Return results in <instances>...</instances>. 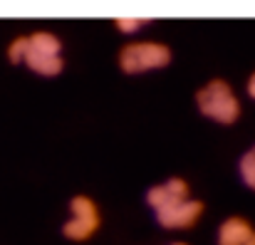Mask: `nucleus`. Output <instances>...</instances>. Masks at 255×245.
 <instances>
[{
    "instance_id": "obj_1",
    "label": "nucleus",
    "mask_w": 255,
    "mask_h": 245,
    "mask_svg": "<svg viewBox=\"0 0 255 245\" xmlns=\"http://www.w3.org/2000/svg\"><path fill=\"white\" fill-rule=\"evenodd\" d=\"M196 107L201 109V114H206L208 119L226 124V126L241 117V99L226 80L206 82L196 92Z\"/></svg>"
},
{
    "instance_id": "obj_2",
    "label": "nucleus",
    "mask_w": 255,
    "mask_h": 245,
    "mask_svg": "<svg viewBox=\"0 0 255 245\" xmlns=\"http://www.w3.org/2000/svg\"><path fill=\"white\" fill-rule=\"evenodd\" d=\"M171 47L164 42H154V40H136V42H127L119 55L117 62L122 67V72L127 75H141V72H151V70H164L171 62Z\"/></svg>"
},
{
    "instance_id": "obj_3",
    "label": "nucleus",
    "mask_w": 255,
    "mask_h": 245,
    "mask_svg": "<svg viewBox=\"0 0 255 245\" xmlns=\"http://www.w3.org/2000/svg\"><path fill=\"white\" fill-rule=\"evenodd\" d=\"M25 65L42 75V77H55L62 72L65 60H62V40L50 32V30H37L32 35H27V55H25Z\"/></svg>"
},
{
    "instance_id": "obj_4",
    "label": "nucleus",
    "mask_w": 255,
    "mask_h": 245,
    "mask_svg": "<svg viewBox=\"0 0 255 245\" xmlns=\"http://www.w3.org/2000/svg\"><path fill=\"white\" fill-rule=\"evenodd\" d=\"M99 228V208L89 196H75L70 201V218L62 226V233L70 241H87Z\"/></svg>"
},
{
    "instance_id": "obj_5",
    "label": "nucleus",
    "mask_w": 255,
    "mask_h": 245,
    "mask_svg": "<svg viewBox=\"0 0 255 245\" xmlns=\"http://www.w3.org/2000/svg\"><path fill=\"white\" fill-rule=\"evenodd\" d=\"M201 216H203V203L198 198L176 201V203H169V206H164V208L156 211V221L164 228H176V231H183V228L196 226V221Z\"/></svg>"
},
{
    "instance_id": "obj_6",
    "label": "nucleus",
    "mask_w": 255,
    "mask_h": 245,
    "mask_svg": "<svg viewBox=\"0 0 255 245\" xmlns=\"http://www.w3.org/2000/svg\"><path fill=\"white\" fill-rule=\"evenodd\" d=\"M186 198H191V186H188L186 178H178V176L166 178L164 183H156V186H151V188L146 191V203L154 208V213H156L159 208L169 206V203L186 201Z\"/></svg>"
},
{
    "instance_id": "obj_7",
    "label": "nucleus",
    "mask_w": 255,
    "mask_h": 245,
    "mask_svg": "<svg viewBox=\"0 0 255 245\" xmlns=\"http://www.w3.org/2000/svg\"><path fill=\"white\" fill-rule=\"evenodd\" d=\"M218 245H255L253 223L243 216H228L218 226Z\"/></svg>"
},
{
    "instance_id": "obj_8",
    "label": "nucleus",
    "mask_w": 255,
    "mask_h": 245,
    "mask_svg": "<svg viewBox=\"0 0 255 245\" xmlns=\"http://www.w3.org/2000/svg\"><path fill=\"white\" fill-rule=\"evenodd\" d=\"M238 171H241V178H243V183L248 186V188H253L255 191V151H246L243 156H241V161H238Z\"/></svg>"
},
{
    "instance_id": "obj_9",
    "label": "nucleus",
    "mask_w": 255,
    "mask_h": 245,
    "mask_svg": "<svg viewBox=\"0 0 255 245\" xmlns=\"http://www.w3.org/2000/svg\"><path fill=\"white\" fill-rule=\"evenodd\" d=\"M25 55H27V35H20L10 42L7 57H10V62H25Z\"/></svg>"
},
{
    "instance_id": "obj_10",
    "label": "nucleus",
    "mask_w": 255,
    "mask_h": 245,
    "mask_svg": "<svg viewBox=\"0 0 255 245\" xmlns=\"http://www.w3.org/2000/svg\"><path fill=\"white\" fill-rule=\"evenodd\" d=\"M144 22L146 20H139V17H117V27L122 32H136V30H141Z\"/></svg>"
},
{
    "instance_id": "obj_11",
    "label": "nucleus",
    "mask_w": 255,
    "mask_h": 245,
    "mask_svg": "<svg viewBox=\"0 0 255 245\" xmlns=\"http://www.w3.org/2000/svg\"><path fill=\"white\" fill-rule=\"evenodd\" d=\"M246 92H248L251 99H255V72L248 77V82H246Z\"/></svg>"
},
{
    "instance_id": "obj_12",
    "label": "nucleus",
    "mask_w": 255,
    "mask_h": 245,
    "mask_svg": "<svg viewBox=\"0 0 255 245\" xmlns=\"http://www.w3.org/2000/svg\"><path fill=\"white\" fill-rule=\"evenodd\" d=\"M171 245H188V243H183V241H176V243H171Z\"/></svg>"
},
{
    "instance_id": "obj_13",
    "label": "nucleus",
    "mask_w": 255,
    "mask_h": 245,
    "mask_svg": "<svg viewBox=\"0 0 255 245\" xmlns=\"http://www.w3.org/2000/svg\"><path fill=\"white\" fill-rule=\"evenodd\" d=\"M253 151H255V146H253Z\"/></svg>"
}]
</instances>
